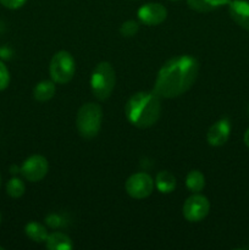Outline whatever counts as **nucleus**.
<instances>
[{
    "instance_id": "obj_1",
    "label": "nucleus",
    "mask_w": 249,
    "mask_h": 250,
    "mask_svg": "<svg viewBox=\"0 0 249 250\" xmlns=\"http://www.w3.org/2000/svg\"><path fill=\"white\" fill-rule=\"evenodd\" d=\"M199 73V62L189 55H181L166 61L156 76L154 90L158 97L172 99L192 88Z\"/></svg>"
},
{
    "instance_id": "obj_2",
    "label": "nucleus",
    "mask_w": 249,
    "mask_h": 250,
    "mask_svg": "<svg viewBox=\"0 0 249 250\" xmlns=\"http://www.w3.org/2000/svg\"><path fill=\"white\" fill-rule=\"evenodd\" d=\"M161 112L160 97L154 92H138L124 107L127 121L138 128H149L158 122Z\"/></svg>"
},
{
    "instance_id": "obj_3",
    "label": "nucleus",
    "mask_w": 249,
    "mask_h": 250,
    "mask_svg": "<svg viewBox=\"0 0 249 250\" xmlns=\"http://www.w3.org/2000/svg\"><path fill=\"white\" fill-rule=\"evenodd\" d=\"M103 122V110L99 104L87 103L80 107L76 117V127L81 137L92 139L98 136Z\"/></svg>"
},
{
    "instance_id": "obj_4",
    "label": "nucleus",
    "mask_w": 249,
    "mask_h": 250,
    "mask_svg": "<svg viewBox=\"0 0 249 250\" xmlns=\"http://www.w3.org/2000/svg\"><path fill=\"white\" fill-rule=\"evenodd\" d=\"M116 84V73L107 61L98 63L90 77V88L98 100H106Z\"/></svg>"
},
{
    "instance_id": "obj_5",
    "label": "nucleus",
    "mask_w": 249,
    "mask_h": 250,
    "mask_svg": "<svg viewBox=\"0 0 249 250\" xmlns=\"http://www.w3.org/2000/svg\"><path fill=\"white\" fill-rule=\"evenodd\" d=\"M51 80L58 84H66L73 78L76 72V62L68 51L60 50L54 54L49 66Z\"/></svg>"
},
{
    "instance_id": "obj_6",
    "label": "nucleus",
    "mask_w": 249,
    "mask_h": 250,
    "mask_svg": "<svg viewBox=\"0 0 249 250\" xmlns=\"http://www.w3.org/2000/svg\"><path fill=\"white\" fill-rule=\"evenodd\" d=\"M155 182L145 172H137L129 176L124 183L126 193L133 199H145L153 193Z\"/></svg>"
},
{
    "instance_id": "obj_7",
    "label": "nucleus",
    "mask_w": 249,
    "mask_h": 250,
    "mask_svg": "<svg viewBox=\"0 0 249 250\" xmlns=\"http://www.w3.org/2000/svg\"><path fill=\"white\" fill-rule=\"evenodd\" d=\"M210 211V202L202 194H193L183 204V216L189 222H200Z\"/></svg>"
},
{
    "instance_id": "obj_8",
    "label": "nucleus",
    "mask_w": 249,
    "mask_h": 250,
    "mask_svg": "<svg viewBox=\"0 0 249 250\" xmlns=\"http://www.w3.org/2000/svg\"><path fill=\"white\" fill-rule=\"evenodd\" d=\"M49 171V163L43 155H32L23 161L21 173L29 182H39L46 176Z\"/></svg>"
},
{
    "instance_id": "obj_9",
    "label": "nucleus",
    "mask_w": 249,
    "mask_h": 250,
    "mask_svg": "<svg viewBox=\"0 0 249 250\" xmlns=\"http://www.w3.org/2000/svg\"><path fill=\"white\" fill-rule=\"evenodd\" d=\"M137 15L142 23L146 24V26H158L166 20L167 10L159 2H148L139 7Z\"/></svg>"
},
{
    "instance_id": "obj_10",
    "label": "nucleus",
    "mask_w": 249,
    "mask_h": 250,
    "mask_svg": "<svg viewBox=\"0 0 249 250\" xmlns=\"http://www.w3.org/2000/svg\"><path fill=\"white\" fill-rule=\"evenodd\" d=\"M231 134V124L227 119H221L210 126L207 141L211 146H222L227 143Z\"/></svg>"
},
{
    "instance_id": "obj_11",
    "label": "nucleus",
    "mask_w": 249,
    "mask_h": 250,
    "mask_svg": "<svg viewBox=\"0 0 249 250\" xmlns=\"http://www.w3.org/2000/svg\"><path fill=\"white\" fill-rule=\"evenodd\" d=\"M228 14L239 27L249 32V0H231Z\"/></svg>"
},
{
    "instance_id": "obj_12",
    "label": "nucleus",
    "mask_w": 249,
    "mask_h": 250,
    "mask_svg": "<svg viewBox=\"0 0 249 250\" xmlns=\"http://www.w3.org/2000/svg\"><path fill=\"white\" fill-rule=\"evenodd\" d=\"M45 247L49 250H71L73 248V243L66 233L53 232L46 238Z\"/></svg>"
},
{
    "instance_id": "obj_13",
    "label": "nucleus",
    "mask_w": 249,
    "mask_h": 250,
    "mask_svg": "<svg viewBox=\"0 0 249 250\" xmlns=\"http://www.w3.org/2000/svg\"><path fill=\"white\" fill-rule=\"evenodd\" d=\"M231 0H187L188 6L197 12H210L226 6Z\"/></svg>"
},
{
    "instance_id": "obj_14",
    "label": "nucleus",
    "mask_w": 249,
    "mask_h": 250,
    "mask_svg": "<svg viewBox=\"0 0 249 250\" xmlns=\"http://www.w3.org/2000/svg\"><path fill=\"white\" fill-rule=\"evenodd\" d=\"M56 87L55 82L53 80L51 81H42L34 87L33 89V97L37 102L44 103L50 100L51 98L55 95Z\"/></svg>"
},
{
    "instance_id": "obj_15",
    "label": "nucleus",
    "mask_w": 249,
    "mask_h": 250,
    "mask_svg": "<svg viewBox=\"0 0 249 250\" xmlns=\"http://www.w3.org/2000/svg\"><path fill=\"white\" fill-rule=\"evenodd\" d=\"M155 186L163 194H168L176 189V177L168 171H160L155 177Z\"/></svg>"
},
{
    "instance_id": "obj_16",
    "label": "nucleus",
    "mask_w": 249,
    "mask_h": 250,
    "mask_svg": "<svg viewBox=\"0 0 249 250\" xmlns=\"http://www.w3.org/2000/svg\"><path fill=\"white\" fill-rule=\"evenodd\" d=\"M24 233L28 237L31 241L36 242V243H42V242H45L48 238L49 233L46 231L45 227L42 224L36 221H31L24 226Z\"/></svg>"
},
{
    "instance_id": "obj_17",
    "label": "nucleus",
    "mask_w": 249,
    "mask_h": 250,
    "mask_svg": "<svg viewBox=\"0 0 249 250\" xmlns=\"http://www.w3.org/2000/svg\"><path fill=\"white\" fill-rule=\"evenodd\" d=\"M186 186L193 193H199L205 187V177L199 170H192L186 177Z\"/></svg>"
},
{
    "instance_id": "obj_18",
    "label": "nucleus",
    "mask_w": 249,
    "mask_h": 250,
    "mask_svg": "<svg viewBox=\"0 0 249 250\" xmlns=\"http://www.w3.org/2000/svg\"><path fill=\"white\" fill-rule=\"evenodd\" d=\"M24 190H26V186H24L23 181L20 178L14 177L7 182L6 193L11 198H21L24 194Z\"/></svg>"
},
{
    "instance_id": "obj_19",
    "label": "nucleus",
    "mask_w": 249,
    "mask_h": 250,
    "mask_svg": "<svg viewBox=\"0 0 249 250\" xmlns=\"http://www.w3.org/2000/svg\"><path fill=\"white\" fill-rule=\"evenodd\" d=\"M139 29V23L137 21H133V20H128V21L124 22L120 27V33L122 34L124 37H133L136 36L137 32Z\"/></svg>"
},
{
    "instance_id": "obj_20",
    "label": "nucleus",
    "mask_w": 249,
    "mask_h": 250,
    "mask_svg": "<svg viewBox=\"0 0 249 250\" xmlns=\"http://www.w3.org/2000/svg\"><path fill=\"white\" fill-rule=\"evenodd\" d=\"M45 224L51 229H61L66 225V221L63 217H61L58 214H50L45 217Z\"/></svg>"
},
{
    "instance_id": "obj_21",
    "label": "nucleus",
    "mask_w": 249,
    "mask_h": 250,
    "mask_svg": "<svg viewBox=\"0 0 249 250\" xmlns=\"http://www.w3.org/2000/svg\"><path fill=\"white\" fill-rule=\"evenodd\" d=\"M10 83V72L5 63L0 61V92L6 89Z\"/></svg>"
},
{
    "instance_id": "obj_22",
    "label": "nucleus",
    "mask_w": 249,
    "mask_h": 250,
    "mask_svg": "<svg viewBox=\"0 0 249 250\" xmlns=\"http://www.w3.org/2000/svg\"><path fill=\"white\" fill-rule=\"evenodd\" d=\"M26 1L27 0H0L2 6H5L6 9H10V10L20 9V7L23 6Z\"/></svg>"
},
{
    "instance_id": "obj_23",
    "label": "nucleus",
    "mask_w": 249,
    "mask_h": 250,
    "mask_svg": "<svg viewBox=\"0 0 249 250\" xmlns=\"http://www.w3.org/2000/svg\"><path fill=\"white\" fill-rule=\"evenodd\" d=\"M243 141H244V144H246V146H248V148H249V128L247 129V131H246V133H244Z\"/></svg>"
},
{
    "instance_id": "obj_24",
    "label": "nucleus",
    "mask_w": 249,
    "mask_h": 250,
    "mask_svg": "<svg viewBox=\"0 0 249 250\" xmlns=\"http://www.w3.org/2000/svg\"><path fill=\"white\" fill-rule=\"evenodd\" d=\"M170 1H178V0H170Z\"/></svg>"
},
{
    "instance_id": "obj_25",
    "label": "nucleus",
    "mask_w": 249,
    "mask_h": 250,
    "mask_svg": "<svg viewBox=\"0 0 249 250\" xmlns=\"http://www.w3.org/2000/svg\"><path fill=\"white\" fill-rule=\"evenodd\" d=\"M0 186H1V177H0Z\"/></svg>"
},
{
    "instance_id": "obj_26",
    "label": "nucleus",
    "mask_w": 249,
    "mask_h": 250,
    "mask_svg": "<svg viewBox=\"0 0 249 250\" xmlns=\"http://www.w3.org/2000/svg\"><path fill=\"white\" fill-rule=\"evenodd\" d=\"M0 222H1V215H0Z\"/></svg>"
},
{
    "instance_id": "obj_27",
    "label": "nucleus",
    "mask_w": 249,
    "mask_h": 250,
    "mask_svg": "<svg viewBox=\"0 0 249 250\" xmlns=\"http://www.w3.org/2000/svg\"><path fill=\"white\" fill-rule=\"evenodd\" d=\"M4 248H2V247H0V250H2Z\"/></svg>"
}]
</instances>
